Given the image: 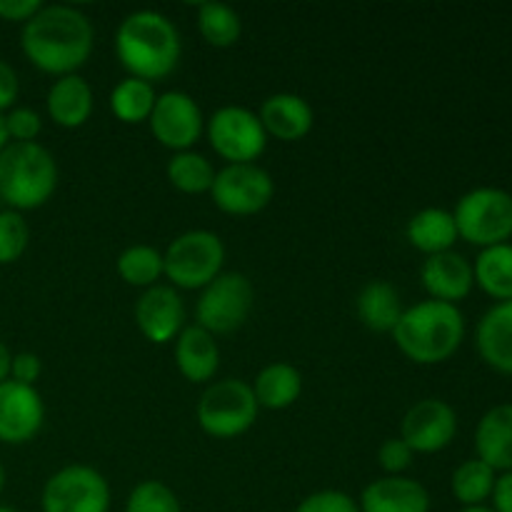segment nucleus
<instances>
[{"instance_id":"1","label":"nucleus","mask_w":512,"mask_h":512,"mask_svg":"<svg viewBox=\"0 0 512 512\" xmlns=\"http://www.w3.org/2000/svg\"><path fill=\"white\" fill-rule=\"evenodd\" d=\"M95 30L88 15L70 5H43L20 33V48L38 70L73 75L93 53Z\"/></svg>"},{"instance_id":"2","label":"nucleus","mask_w":512,"mask_h":512,"mask_svg":"<svg viewBox=\"0 0 512 512\" xmlns=\"http://www.w3.org/2000/svg\"><path fill=\"white\" fill-rule=\"evenodd\" d=\"M183 43L168 15L158 10H135L115 30V55L130 78L163 80L178 68Z\"/></svg>"},{"instance_id":"3","label":"nucleus","mask_w":512,"mask_h":512,"mask_svg":"<svg viewBox=\"0 0 512 512\" xmlns=\"http://www.w3.org/2000/svg\"><path fill=\"white\" fill-rule=\"evenodd\" d=\"M400 353L418 365H438L453 358L465 340V315L458 305L420 300L403 310L393 330Z\"/></svg>"},{"instance_id":"4","label":"nucleus","mask_w":512,"mask_h":512,"mask_svg":"<svg viewBox=\"0 0 512 512\" xmlns=\"http://www.w3.org/2000/svg\"><path fill=\"white\" fill-rule=\"evenodd\" d=\"M58 188V163L45 145L8 143L0 153V200L10 210H35Z\"/></svg>"},{"instance_id":"5","label":"nucleus","mask_w":512,"mask_h":512,"mask_svg":"<svg viewBox=\"0 0 512 512\" xmlns=\"http://www.w3.org/2000/svg\"><path fill=\"white\" fill-rule=\"evenodd\" d=\"M458 238L485 250L510 243L512 238V193L495 185L473 188L458 200L453 210Z\"/></svg>"},{"instance_id":"6","label":"nucleus","mask_w":512,"mask_h":512,"mask_svg":"<svg viewBox=\"0 0 512 512\" xmlns=\"http://www.w3.org/2000/svg\"><path fill=\"white\" fill-rule=\"evenodd\" d=\"M258 410L253 385L240 378H225L205 388L195 408V418L205 435L230 440L253 428Z\"/></svg>"},{"instance_id":"7","label":"nucleus","mask_w":512,"mask_h":512,"mask_svg":"<svg viewBox=\"0 0 512 512\" xmlns=\"http://www.w3.org/2000/svg\"><path fill=\"white\" fill-rule=\"evenodd\" d=\"M225 245L213 230H188L163 253V275L175 290H203L223 273Z\"/></svg>"},{"instance_id":"8","label":"nucleus","mask_w":512,"mask_h":512,"mask_svg":"<svg viewBox=\"0 0 512 512\" xmlns=\"http://www.w3.org/2000/svg\"><path fill=\"white\" fill-rule=\"evenodd\" d=\"M255 305L253 283L243 273H220L210 285L200 290L195 303V325L218 335L243 328Z\"/></svg>"},{"instance_id":"9","label":"nucleus","mask_w":512,"mask_h":512,"mask_svg":"<svg viewBox=\"0 0 512 512\" xmlns=\"http://www.w3.org/2000/svg\"><path fill=\"white\" fill-rule=\"evenodd\" d=\"M205 133H208L210 148L220 158L228 160V165L255 163L268 145V133L258 113L243 105H223L215 110L208 118Z\"/></svg>"},{"instance_id":"10","label":"nucleus","mask_w":512,"mask_h":512,"mask_svg":"<svg viewBox=\"0 0 512 512\" xmlns=\"http://www.w3.org/2000/svg\"><path fill=\"white\" fill-rule=\"evenodd\" d=\"M40 505L43 512H108L110 485L90 465H65L43 485Z\"/></svg>"},{"instance_id":"11","label":"nucleus","mask_w":512,"mask_h":512,"mask_svg":"<svg viewBox=\"0 0 512 512\" xmlns=\"http://www.w3.org/2000/svg\"><path fill=\"white\" fill-rule=\"evenodd\" d=\"M275 183L258 163H235L215 170L210 198L228 215H255L270 205Z\"/></svg>"},{"instance_id":"12","label":"nucleus","mask_w":512,"mask_h":512,"mask_svg":"<svg viewBox=\"0 0 512 512\" xmlns=\"http://www.w3.org/2000/svg\"><path fill=\"white\" fill-rule=\"evenodd\" d=\"M148 125L160 145L170 148L173 153H183L200 140L205 130V118L193 95L185 90H168L155 100Z\"/></svg>"},{"instance_id":"13","label":"nucleus","mask_w":512,"mask_h":512,"mask_svg":"<svg viewBox=\"0 0 512 512\" xmlns=\"http://www.w3.org/2000/svg\"><path fill=\"white\" fill-rule=\"evenodd\" d=\"M458 435V413L440 398H425L410 405L400 423V438L413 453L433 455L448 448Z\"/></svg>"},{"instance_id":"14","label":"nucleus","mask_w":512,"mask_h":512,"mask_svg":"<svg viewBox=\"0 0 512 512\" xmlns=\"http://www.w3.org/2000/svg\"><path fill=\"white\" fill-rule=\"evenodd\" d=\"M45 403L30 385L0 383V443L25 445L43 430Z\"/></svg>"},{"instance_id":"15","label":"nucleus","mask_w":512,"mask_h":512,"mask_svg":"<svg viewBox=\"0 0 512 512\" xmlns=\"http://www.w3.org/2000/svg\"><path fill=\"white\" fill-rule=\"evenodd\" d=\"M135 325L145 340L165 345L185 328V303L173 285H153L135 303Z\"/></svg>"},{"instance_id":"16","label":"nucleus","mask_w":512,"mask_h":512,"mask_svg":"<svg viewBox=\"0 0 512 512\" xmlns=\"http://www.w3.org/2000/svg\"><path fill=\"white\" fill-rule=\"evenodd\" d=\"M420 280H423V288L428 290L430 300L458 305L475 288L473 263L455 250L430 255L420 268Z\"/></svg>"},{"instance_id":"17","label":"nucleus","mask_w":512,"mask_h":512,"mask_svg":"<svg viewBox=\"0 0 512 512\" xmlns=\"http://www.w3.org/2000/svg\"><path fill=\"white\" fill-rule=\"evenodd\" d=\"M360 512H430V493L423 483L405 475H385L365 485Z\"/></svg>"},{"instance_id":"18","label":"nucleus","mask_w":512,"mask_h":512,"mask_svg":"<svg viewBox=\"0 0 512 512\" xmlns=\"http://www.w3.org/2000/svg\"><path fill=\"white\" fill-rule=\"evenodd\" d=\"M258 118L265 133L285 140V143H293V140H303L313 130L315 110L303 95L275 93L263 100Z\"/></svg>"},{"instance_id":"19","label":"nucleus","mask_w":512,"mask_h":512,"mask_svg":"<svg viewBox=\"0 0 512 512\" xmlns=\"http://www.w3.org/2000/svg\"><path fill=\"white\" fill-rule=\"evenodd\" d=\"M475 348L495 373L512 375V300L495 303L475 328Z\"/></svg>"},{"instance_id":"20","label":"nucleus","mask_w":512,"mask_h":512,"mask_svg":"<svg viewBox=\"0 0 512 512\" xmlns=\"http://www.w3.org/2000/svg\"><path fill=\"white\" fill-rule=\"evenodd\" d=\"M175 365L188 383H208L220 368V348L213 333L200 325H185L175 338Z\"/></svg>"},{"instance_id":"21","label":"nucleus","mask_w":512,"mask_h":512,"mask_svg":"<svg viewBox=\"0 0 512 512\" xmlns=\"http://www.w3.org/2000/svg\"><path fill=\"white\" fill-rule=\"evenodd\" d=\"M475 458L495 473L512 470V403L490 408L475 428Z\"/></svg>"},{"instance_id":"22","label":"nucleus","mask_w":512,"mask_h":512,"mask_svg":"<svg viewBox=\"0 0 512 512\" xmlns=\"http://www.w3.org/2000/svg\"><path fill=\"white\" fill-rule=\"evenodd\" d=\"M45 105H48V115L55 125L68 130L80 128L93 115V88L83 75H63L50 85Z\"/></svg>"},{"instance_id":"23","label":"nucleus","mask_w":512,"mask_h":512,"mask_svg":"<svg viewBox=\"0 0 512 512\" xmlns=\"http://www.w3.org/2000/svg\"><path fill=\"white\" fill-rule=\"evenodd\" d=\"M405 238L415 250L430 258V255L448 253L458 243V228H455L453 210L445 208H423L405 225Z\"/></svg>"},{"instance_id":"24","label":"nucleus","mask_w":512,"mask_h":512,"mask_svg":"<svg viewBox=\"0 0 512 512\" xmlns=\"http://www.w3.org/2000/svg\"><path fill=\"white\" fill-rule=\"evenodd\" d=\"M355 310H358L360 323L373 333H393L403 315V303L395 285L388 280H370L355 298Z\"/></svg>"},{"instance_id":"25","label":"nucleus","mask_w":512,"mask_h":512,"mask_svg":"<svg viewBox=\"0 0 512 512\" xmlns=\"http://www.w3.org/2000/svg\"><path fill=\"white\" fill-rule=\"evenodd\" d=\"M253 393L260 408L285 410L298 403L303 393V375L290 363H270L255 378Z\"/></svg>"},{"instance_id":"26","label":"nucleus","mask_w":512,"mask_h":512,"mask_svg":"<svg viewBox=\"0 0 512 512\" xmlns=\"http://www.w3.org/2000/svg\"><path fill=\"white\" fill-rule=\"evenodd\" d=\"M475 285L498 303L512 300V243L480 250L473 263Z\"/></svg>"},{"instance_id":"27","label":"nucleus","mask_w":512,"mask_h":512,"mask_svg":"<svg viewBox=\"0 0 512 512\" xmlns=\"http://www.w3.org/2000/svg\"><path fill=\"white\" fill-rule=\"evenodd\" d=\"M495 480H498V473L490 465L478 458H470L453 470L450 490L463 508H478L493 498Z\"/></svg>"},{"instance_id":"28","label":"nucleus","mask_w":512,"mask_h":512,"mask_svg":"<svg viewBox=\"0 0 512 512\" xmlns=\"http://www.w3.org/2000/svg\"><path fill=\"white\" fill-rule=\"evenodd\" d=\"M155 100H158V95H155L153 83L128 75L110 93V110H113L115 118L128 125L148 123L150 113L155 108Z\"/></svg>"},{"instance_id":"29","label":"nucleus","mask_w":512,"mask_h":512,"mask_svg":"<svg viewBox=\"0 0 512 512\" xmlns=\"http://www.w3.org/2000/svg\"><path fill=\"white\" fill-rule=\"evenodd\" d=\"M168 180L175 190L185 195H200L210 193L215 180V168L205 155L195 153V150H183L175 153L168 160Z\"/></svg>"},{"instance_id":"30","label":"nucleus","mask_w":512,"mask_h":512,"mask_svg":"<svg viewBox=\"0 0 512 512\" xmlns=\"http://www.w3.org/2000/svg\"><path fill=\"white\" fill-rule=\"evenodd\" d=\"M118 275L133 288H153L163 278V253L153 245H130L115 260Z\"/></svg>"},{"instance_id":"31","label":"nucleus","mask_w":512,"mask_h":512,"mask_svg":"<svg viewBox=\"0 0 512 512\" xmlns=\"http://www.w3.org/2000/svg\"><path fill=\"white\" fill-rule=\"evenodd\" d=\"M198 30L205 43L213 45V48H230L240 40L243 20L230 5L210 0L198 8Z\"/></svg>"},{"instance_id":"32","label":"nucleus","mask_w":512,"mask_h":512,"mask_svg":"<svg viewBox=\"0 0 512 512\" xmlns=\"http://www.w3.org/2000/svg\"><path fill=\"white\" fill-rule=\"evenodd\" d=\"M125 512H183V508L173 488L160 480H143L130 490Z\"/></svg>"},{"instance_id":"33","label":"nucleus","mask_w":512,"mask_h":512,"mask_svg":"<svg viewBox=\"0 0 512 512\" xmlns=\"http://www.w3.org/2000/svg\"><path fill=\"white\" fill-rule=\"evenodd\" d=\"M30 243V228L18 210H0V265L23 258Z\"/></svg>"},{"instance_id":"34","label":"nucleus","mask_w":512,"mask_h":512,"mask_svg":"<svg viewBox=\"0 0 512 512\" xmlns=\"http://www.w3.org/2000/svg\"><path fill=\"white\" fill-rule=\"evenodd\" d=\"M5 130H8L10 143H35V138L43 130V118L38 110L28 105H18L5 113Z\"/></svg>"},{"instance_id":"35","label":"nucleus","mask_w":512,"mask_h":512,"mask_svg":"<svg viewBox=\"0 0 512 512\" xmlns=\"http://www.w3.org/2000/svg\"><path fill=\"white\" fill-rule=\"evenodd\" d=\"M295 512H360V508L343 490H320L308 495Z\"/></svg>"},{"instance_id":"36","label":"nucleus","mask_w":512,"mask_h":512,"mask_svg":"<svg viewBox=\"0 0 512 512\" xmlns=\"http://www.w3.org/2000/svg\"><path fill=\"white\" fill-rule=\"evenodd\" d=\"M413 450L408 448L403 438H388L378 450L380 468L388 475H403L413 463Z\"/></svg>"},{"instance_id":"37","label":"nucleus","mask_w":512,"mask_h":512,"mask_svg":"<svg viewBox=\"0 0 512 512\" xmlns=\"http://www.w3.org/2000/svg\"><path fill=\"white\" fill-rule=\"evenodd\" d=\"M43 375V360L38 358L35 353H18L13 355V363H10V378L13 383L20 385H30L35 388V383Z\"/></svg>"},{"instance_id":"38","label":"nucleus","mask_w":512,"mask_h":512,"mask_svg":"<svg viewBox=\"0 0 512 512\" xmlns=\"http://www.w3.org/2000/svg\"><path fill=\"white\" fill-rule=\"evenodd\" d=\"M40 8H43L40 0H0V18L25 25Z\"/></svg>"},{"instance_id":"39","label":"nucleus","mask_w":512,"mask_h":512,"mask_svg":"<svg viewBox=\"0 0 512 512\" xmlns=\"http://www.w3.org/2000/svg\"><path fill=\"white\" fill-rule=\"evenodd\" d=\"M18 93H20L18 73H15L13 65L0 60V113L13 108V103L18 100Z\"/></svg>"},{"instance_id":"40","label":"nucleus","mask_w":512,"mask_h":512,"mask_svg":"<svg viewBox=\"0 0 512 512\" xmlns=\"http://www.w3.org/2000/svg\"><path fill=\"white\" fill-rule=\"evenodd\" d=\"M493 512H512V470L498 473L493 490Z\"/></svg>"},{"instance_id":"41","label":"nucleus","mask_w":512,"mask_h":512,"mask_svg":"<svg viewBox=\"0 0 512 512\" xmlns=\"http://www.w3.org/2000/svg\"><path fill=\"white\" fill-rule=\"evenodd\" d=\"M10 363H13V353L8 350V345L0 340V383L10 378Z\"/></svg>"},{"instance_id":"42","label":"nucleus","mask_w":512,"mask_h":512,"mask_svg":"<svg viewBox=\"0 0 512 512\" xmlns=\"http://www.w3.org/2000/svg\"><path fill=\"white\" fill-rule=\"evenodd\" d=\"M10 138H8V130H5V113H0V153L8 148Z\"/></svg>"},{"instance_id":"43","label":"nucleus","mask_w":512,"mask_h":512,"mask_svg":"<svg viewBox=\"0 0 512 512\" xmlns=\"http://www.w3.org/2000/svg\"><path fill=\"white\" fill-rule=\"evenodd\" d=\"M460 512H493V508H488V505H478V508H463Z\"/></svg>"},{"instance_id":"44","label":"nucleus","mask_w":512,"mask_h":512,"mask_svg":"<svg viewBox=\"0 0 512 512\" xmlns=\"http://www.w3.org/2000/svg\"><path fill=\"white\" fill-rule=\"evenodd\" d=\"M3 490H5V468L3 463H0V495H3Z\"/></svg>"},{"instance_id":"45","label":"nucleus","mask_w":512,"mask_h":512,"mask_svg":"<svg viewBox=\"0 0 512 512\" xmlns=\"http://www.w3.org/2000/svg\"><path fill=\"white\" fill-rule=\"evenodd\" d=\"M0 512H18V510H13V508H5V505H0Z\"/></svg>"}]
</instances>
